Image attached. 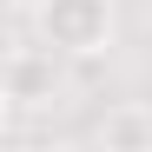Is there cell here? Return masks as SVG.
Wrapping results in <instances>:
<instances>
[{
  "label": "cell",
  "mask_w": 152,
  "mask_h": 152,
  "mask_svg": "<svg viewBox=\"0 0 152 152\" xmlns=\"http://www.w3.org/2000/svg\"><path fill=\"white\" fill-rule=\"evenodd\" d=\"M93 145L99 152H152V106L145 99H119L93 119Z\"/></svg>",
  "instance_id": "obj_3"
},
{
  "label": "cell",
  "mask_w": 152,
  "mask_h": 152,
  "mask_svg": "<svg viewBox=\"0 0 152 152\" xmlns=\"http://www.w3.org/2000/svg\"><path fill=\"white\" fill-rule=\"evenodd\" d=\"M73 60L60 53V46H46L40 33L33 40H13L7 60H0V106H7V119H40V113H60L73 106Z\"/></svg>",
  "instance_id": "obj_1"
},
{
  "label": "cell",
  "mask_w": 152,
  "mask_h": 152,
  "mask_svg": "<svg viewBox=\"0 0 152 152\" xmlns=\"http://www.w3.org/2000/svg\"><path fill=\"white\" fill-rule=\"evenodd\" d=\"M20 20L66 60H106L119 46V0H27Z\"/></svg>",
  "instance_id": "obj_2"
}]
</instances>
